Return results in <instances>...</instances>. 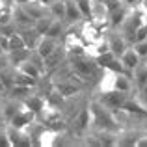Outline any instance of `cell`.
<instances>
[{
	"instance_id": "cb8c5ba5",
	"label": "cell",
	"mask_w": 147,
	"mask_h": 147,
	"mask_svg": "<svg viewBox=\"0 0 147 147\" xmlns=\"http://www.w3.org/2000/svg\"><path fill=\"white\" fill-rule=\"evenodd\" d=\"M123 2H125V4H127V6H134V4H136V2H138V0H123Z\"/></svg>"
},
{
	"instance_id": "e0dca14e",
	"label": "cell",
	"mask_w": 147,
	"mask_h": 147,
	"mask_svg": "<svg viewBox=\"0 0 147 147\" xmlns=\"http://www.w3.org/2000/svg\"><path fill=\"white\" fill-rule=\"evenodd\" d=\"M52 21H54L52 15H50V17H45V15H43V17H39V19H36V21H34V28H36L41 36H45V34H47V30L50 28V24H52Z\"/></svg>"
},
{
	"instance_id": "5b68a950",
	"label": "cell",
	"mask_w": 147,
	"mask_h": 147,
	"mask_svg": "<svg viewBox=\"0 0 147 147\" xmlns=\"http://www.w3.org/2000/svg\"><path fill=\"white\" fill-rule=\"evenodd\" d=\"M119 60H121L123 67L127 69V73L130 75V73H132V69H134V67H136V65L142 61V58L138 56V52H136L134 49H129V47H127V49H125V52H123L121 56H119Z\"/></svg>"
},
{
	"instance_id": "5bb4252c",
	"label": "cell",
	"mask_w": 147,
	"mask_h": 147,
	"mask_svg": "<svg viewBox=\"0 0 147 147\" xmlns=\"http://www.w3.org/2000/svg\"><path fill=\"white\" fill-rule=\"evenodd\" d=\"M75 123H76L75 129L78 130V132H86V130L90 129V108H84V110L76 115Z\"/></svg>"
},
{
	"instance_id": "ba28073f",
	"label": "cell",
	"mask_w": 147,
	"mask_h": 147,
	"mask_svg": "<svg viewBox=\"0 0 147 147\" xmlns=\"http://www.w3.org/2000/svg\"><path fill=\"white\" fill-rule=\"evenodd\" d=\"M13 21H15V24H19L21 28H26V26L34 24V19L30 17V13L22 7V4H17V7L13 9Z\"/></svg>"
},
{
	"instance_id": "7c38bea8",
	"label": "cell",
	"mask_w": 147,
	"mask_h": 147,
	"mask_svg": "<svg viewBox=\"0 0 147 147\" xmlns=\"http://www.w3.org/2000/svg\"><path fill=\"white\" fill-rule=\"evenodd\" d=\"M24 106L30 108L34 114H41L43 108L47 106V100L41 97V95H28V97L24 99Z\"/></svg>"
},
{
	"instance_id": "277c9868",
	"label": "cell",
	"mask_w": 147,
	"mask_h": 147,
	"mask_svg": "<svg viewBox=\"0 0 147 147\" xmlns=\"http://www.w3.org/2000/svg\"><path fill=\"white\" fill-rule=\"evenodd\" d=\"M34 115H36V114H34L30 108L21 106L7 123H9L11 127H15V129H28V127L34 123Z\"/></svg>"
},
{
	"instance_id": "3957f363",
	"label": "cell",
	"mask_w": 147,
	"mask_h": 147,
	"mask_svg": "<svg viewBox=\"0 0 147 147\" xmlns=\"http://www.w3.org/2000/svg\"><path fill=\"white\" fill-rule=\"evenodd\" d=\"M127 97H129L127 91L110 90V91H102V95H100L99 100L104 104V106H108L110 110H119V112H121V108H123V104H125Z\"/></svg>"
},
{
	"instance_id": "ac0fdd59",
	"label": "cell",
	"mask_w": 147,
	"mask_h": 147,
	"mask_svg": "<svg viewBox=\"0 0 147 147\" xmlns=\"http://www.w3.org/2000/svg\"><path fill=\"white\" fill-rule=\"evenodd\" d=\"M61 32H63V26H61L60 19H54L52 24H50V28L47 30V34H45V36H47V37H52V39H58V37L61 36Z\"/></svg>"
},
{
	"instance_id": "9a60e30c",
	"label": "cell",
	"mask_w": 147,
	"mask_h": 147,
	"mask_svg": "<svg viewBox=\"0 0 147 147\" xmlns=\"http://www.w3.org/2000/svg\"><path fill=\"white\" fill-rule=\"evenodd\" d=\"M49 11L54 19H65V0H54L52 4H49Z\"/></svg>"
},
{
	"instance_id": "603a6c76",
	"label": "cell",
	"mask_w": 147,
	"mask_h": 147,
	"mask_svg": "<svg viewBox=\"0 0 147 147\" xmlns=\"http://www.w3.org/2000/svg\"><path fill=\"white\" fill-rule=\"evenodd\" d=\"M140 93H142V99H144V102H145V106H147V86H145V88H142Z\"/></svg>"
},
{
	"instance_id": "8fae6325",
	"label": "cell",
	"mask_w": 147,
	"mask_h": 147,
	"mask_svg": "<svg viewBox=\"0 0 147 147\" xmlns=\"http://www.w3.org/2000/svg\"><path fill=\"white\" fill-rule=\"evenodd\" d=\"M78 90H80V88L76 86L73 80H69V78H63V80H60V82L56 84V91L61 95V97H69V95H75V93H78Z\"/></svg>"
},
{
	"instance_id": "6da1fadb",
	"label": "cell",
	"mask_w": 147,
	"mask_h": 147,
	"mask_svg": "<svg viewBox=\"0 0 147 147\" xmlns=\"http://www.w3.org/2000/svg\"><path fill=\"white\" fill-rule=\"evenodd\" d=\"M90 108V125L95 130H104V132H119V121L115 119L114 110H110L108 106H104L102 102L91 100L88 104Z\"/></svg>"
},
{
	"instance_id": "52a82bcc",
	"label": "cell",
	"mask_w": 147,
	"mask_h": 147,
	"mask_svg": "<svg viewBox=\"0 0 147 147\" xmlns=\"http://www.w3.org/2000/svg\"><path fill=\"white\" fill-rule=\"evenodd\" d=\"M56 41H58V39H52V37L43 36V37L39 39V43H37V47L34 49V50H36L37 54H41L43 58H49L50 54H52L54 50L58 49V47H56Z\"/></svg>"
},
{
	"instance_id": "44dd1931",
	"label": "cell",
	"mask_w": 147,
	"mask_h": 147,
	"mask_svg": "<svg viewBox=\"0 0 147 147\" xmlns=\"http://www.w3.org/2000/svg\"><path fill=\"white\" fill-rule=\"evenodd\" d=\"M0 147H11V142L6 132H0Z\"/></svg>"
},
{
	"instance_id": "d6986e66",
	"label": "cell",
	"mask_w": 147,
	"mask_h": 147,
	"mask_svg": "<svg viewBox=\"0 0 147 147\" xmlns=\"http://www.w3.org/2000/svg\"><path fill=\"white\" fill-rule=\"evenodd\" d=\"M19 108H21V106H19L17 102H6V104H4V110H2L4 119H6V121H9V119L15 115V112H17Z\"/></svg>"
},
{
	"instance_id": "7402d4cb",
	"label": "cell",
	"mask_w": 147,
	"mask_h": 147,
	"mask_svg": "<svg viewBox=\"0 0 147 147\" xmlns=\"http://www.w3.org/2000/svg\"><path fill=\"white\" fill-rule=\"evenodd\" d=\"M136 147H147V134H142V136H140V140H138Z\"/></svg>"
},
{
	"instance_id": "8992f818",
	"label": "cell",
	"mask_w": 147,
	"mask_h": 147,
	"mask_svg": "<svg viewBox=\"0 0 147 147\" xmlns=\"http://www.w3.org/2000/svg\"><path fill=\"white\" fill-rule=\"evenodd\" d=\"M19 34H21V37L24 39L26 47H28L30 50L36 49V47H37V43H39V39L43 37L36 28H34V24H32V26H26V28H21V32H19Z\"/></svg>"
},
{
	"instance_id": "7a4b0ae2",
	"label": "cell",
	"mask_w": 147,
	"mask_h": 147,
	"mask_svg": "<svg viewBox=\"0 0 147 147\" xmlns=\"http://www.w3.org/2000/svg\"><path fill=\"white\" fill-rule=\"evenodd\" d=\"M71 67L75 71V75L82 80H88L90 76H93L99 71V63L97 60H90L86 54H76L71 56Z\"/></svg>"
},
{
	"instance_id": "d4e9b609",
	"label": "cell",
	"mask_w": 147,
	"mask_h": 147,
	"mask_svg": "<svg viewBox=\"0 0 147 147\" xmlns=\"http://www.w3.org/2000/svg\"><path fill=\"white\" fill-rule=\"evenodd\" d=\"M37 2H41V4H43V6H49V4H52L54 0H37Z\"/></svg>"
},
{
	"instance_id": "4fadbf2b",
	"label": "cell",
	"mask_w": 147,
	"mask_h": 147,
	"mask_svg": "<svg viewBox=\"0 0 147 147\" xmlns=\"http://www.w3.org/2000/svg\"><path fill=\"white\" fill-rule=\"evenodd\" d=\"M65 19L69 22H78L82 19V13H80L76 0H65Z\"/></svg>"
},
{
	"instance_id": "ffe728a7",
	"label": "cell",
	"mask_w": 147,
	"mask_h": 147,
	"mask_svg": "<svg viewBox=\"0 0 147 147\" xmlns=\"http://www.w3.org/2000/svg\"><path fill=\"white\" fill-rule=\"evenodd\" d=\"M134 50H136L138 52V56L142 58V60H144V58H147V39H140V41H134Z\"/></svg>"
},
{
	"instance_id": "2e32d148",
	"label": "cell",
	"mask_w": 147,
	"mask_h": 147,
	"mask_svg": "<svg viewBox=\"0 0 147 147\" xmlns=\"http://www.w3.org/2000/svg\"><path fill=\"white\" fill-rule=\"evenodd\" d=\"M17 69H19V71H22V73H26L28 76H32V78H36V80L39 78V76H41V73H43V71H41L39 67H37V65H34V63H32L30 60L22 61V63L19 65Z\"/></svg>"
},
{
	"instance_id": "30bf717a",
	"label": "cell",
	"mask_w": 147,
	"mask_h": 147,
	"mask_svg": "<svg viewBox=\"0 0 147 147\" xmlns=\"http://www.w3.org/2000/svg\"><path fill=\"white\" fill-rule=\"evenodd\" d=\"M132 78H134V84L138 86V90H142V88L147 86V63H138L136 67L132 69Z\"/></svg>"
},
{
	"instance_id": "9c48e42d",
	"label": "cell",
	"mask_w": 147,
	"mask_h": 147,
	"mask_svg": "<svg viewBox=\"0 0 147 147\" xmlns=\"http://www.w3.org/2000/svg\"><path fill=\"white\" fill-rule=\"evenodd\" d=\"M108 47L115 56H121L127 49V39L123 37V34H112L110 39H108Z\"/></svg>"
},
{
	"instance_id": "484cf974",
	"label": "cell",
	"mask_w": 147,
	"mask_h": 147,
	"mask_svg": "<svg viewBox=\"0 0 147 147\" xmlns=\"http://www.w3.org/2000/svg\"><path fill=\"white\" fill-rule=\"evenodd\" d=\"M2 90H6V88H4V84H2V80H0V91Z\"/></svg>"
}]
</instances>
